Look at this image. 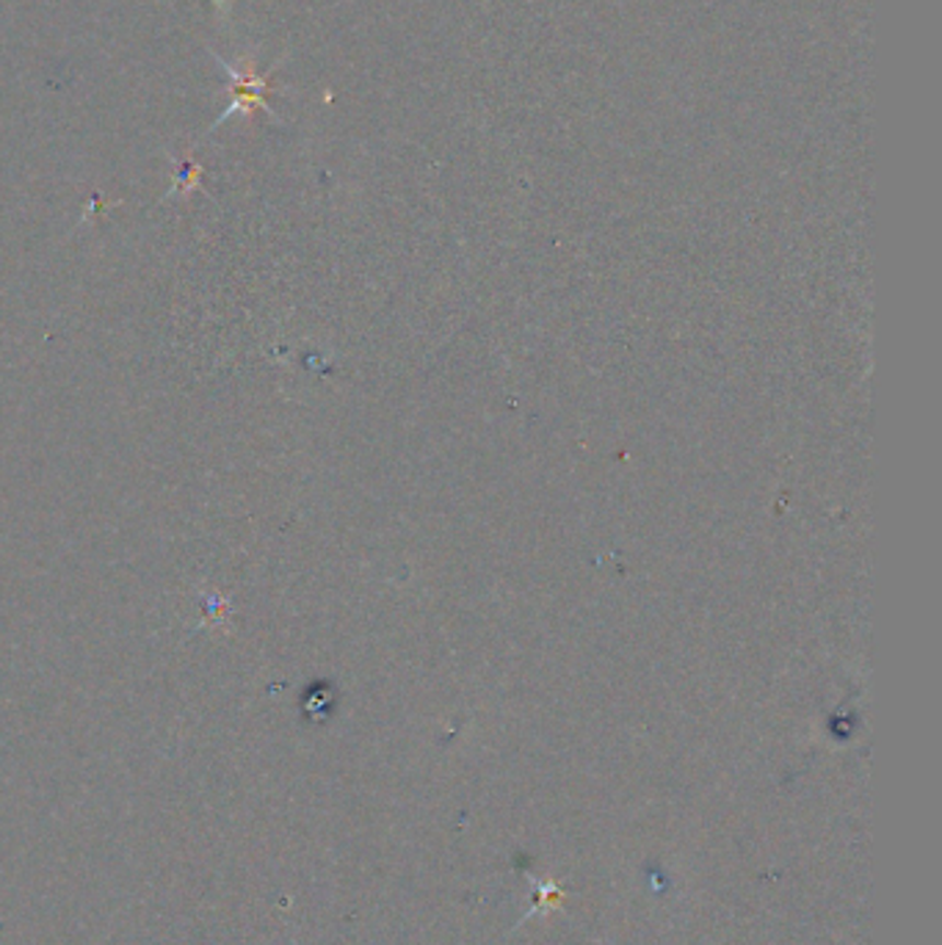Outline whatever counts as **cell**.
<instances>
[{
    "label": "cell",
    "mask_w": 942,
    "mask_h": 945,
    "mask_svg": "<svg viewBox=\"0 0 942 945\" xmlns=\"http://www.w3.org/2000/svg\"><path fill=\"white\" fill-rule=\"evenodd\" d=\"M216 56V52H213ZM216 61H219V67L224 72H228L230 78H233V89L239 94H235L233 97V103H230V108H224V114H221L219 119H216V125L213 128H219L221 122H224V119H230L233 117V114H239V112H252V105H257V108H260V112H266L268 117L271 119H277L271 114V108H268V100H266V92H268V78L266 75H257L255 72V67L252 65H246V70H235L233 65H228V61L224 59H219V56H216Z\"/></svg>",
    "instance_id": "obj_1"
}]
</instances>
